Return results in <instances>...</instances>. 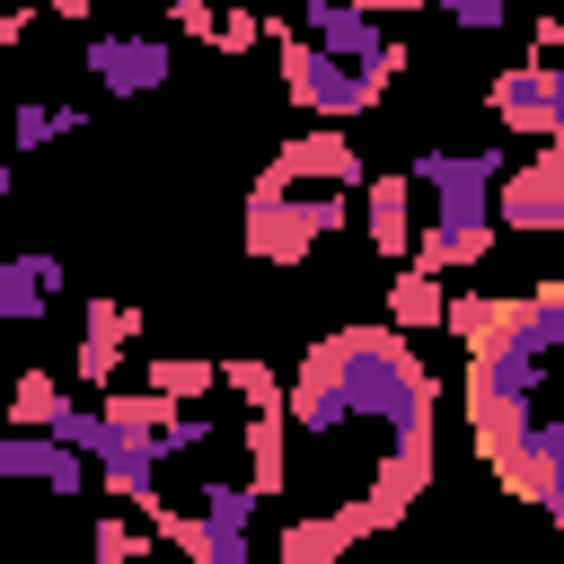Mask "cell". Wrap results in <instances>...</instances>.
<instances>
[{
  "instance_id": "cell-2",
  "label": "cell",
  "mask_w": 564,
  "mask_h": 564,
  "mask_svg": "<svg viewBox=\"0 0 564 564\" xmlns=\"http://www.w3.org/2000/svg\"><path fill=\"white\" fill-rule=\"evenodd\" d=\"M414 194L432 203L423 212V238H414V264L423 273H467V264H485L494 256V194H502V176H511V150L494 141V150H414Z\"/></svg>"
},
{
  "instance_id": "cell-15",
  "label": "cell",
  "mask_w": 564,
  "mask_h": 564,
  "mask_svg": "<svg viewBox=\"0 0 564 564\" xmlns=\"http://www.w3.org/2000/svg\"><path fill=\"white\" fill-rule=\"evenodd\" d=\"M220 388H229L247 414H282V379H273L256 352H229V361H220Z\"/></svg>"
},
{
  "instance_id": "cell-19",
  "label": "cell",
  "mask_w": 564,
  "mask_h": 564,
  "mask_svg": "<svg viewBox=\"0 0 564 564\" xmlns=\"http://www.w3.org/2000/svg\"><path fill=\"white\" fill-rule=\"evenodd\" d=\"M264 35H273V18H247V9H229L212 44H220V53H247V44H264Z\"/></svg>"
},
{
  "instance_id": "cell-3",
  "label": "cell",
  "mask_w": 564,
  "mask_h": 564,
  "mask_svg": "<svg viewBox=\"0 0 564 564\" xmlns=\"http://www.w3.org/2000/svg\"><path fill=\"white\" fill-rule=\"evenodd\" d=\"M256 511H264L256 485L203 476V485H185V502H167L150 529H159V546H176L185 564H256V538H247Z\"/></svg>"
},
{
  "instance_id": "cell-11",
  "label": "cell",
  "mask_w": 564,
  "mask_h": 564,
  "mask_svg": "<svg viewBox=\"0 0 564 564\" xmlns=\"http://www.w3.org/2000/svg\"><path fill=\"white\" fill-rule=\"evenodd\" d=\"M141 335V308H123V300H88V326H79V352H70V370L88 379V388H106L115 397V361H123V344Z\"/></svg>"
},
{
  "instance_id": "cell-13",
  "label": "cell",
  "mask_w": 564,
  "mask_h": 564,
  "mask_svg": "<svg viewBox=\"0 0 564 564\" xmlns=\"http://www.w3.org/2000/svg\"><path fill=\"white\" fill-rule=\"evenodd\" d=\"M141 388H159L167 405H194V397L220 388V361H212V352H150V361H141Z\"/></svg>"
},
{
  "instance_id": "cell-9",
  "label": "cell",
  "mask_w": 564,
  "mask_h": 564,
  "mask_svg": "<svg viewBox=\"0 0 564 564\" xmlns=\"http://www.w3.org/2000/svg\"><path fill=\"white\" fill-rule=\"evenodd\" d=\"M361 229H370V247H379L397 273L414 264V238H423V229H414V176H405V167H397V176H370V194H361Z\"/></svg>"
},
{
  "instance_id": "cell-16",
  "label": "cell",
  "mask_w": 564,
  "mask_h": 564,
  "mask_svg": "<svg viewBox=\"0 0 564 564\" xmlns=\"http://www.w3.org/2000/svg\"><path fill=\"white\" fill-rule=\"evenodd\" d=\"M62 405H70V397H62V379H53V370H26V379H18V397H9V423H18V432H53V414H62Z\"/></svg>"
},
{
  "instance_id": "cell-1",
  "label": "cell",
  "mask_w": 564,
  "mask_h": 564,
  "mask_svg": "<svg viewBox=\"0 0 564 564\" xmlns=\"http://www.w3.org/2000/svg\"><path fill=\"white\" fill-rule=\"evenodd\" d=\"M352 194H370V167L344 132H300L264 159L247 185V256L256 264H308L317 238L352 220Z\"/></svg>"
},
{
  "instance_id": "cell-5",
  "label": "cell",
  "mask_w": 564,
  "mask_h": 564,
  "mask_svg": "<svg viewBox=\"0 0 564 564\" xmlns=\"http://www.w3.org/2000/svg\"><path fill=\"white\" fill-rule=\"evenodd\" d=\"M291 26H300L317 53H335V62L370 70L379 88H397V70H405V44H397V35L379 26V9H361V0H352V9H344V0H308Z\"/></svg>"
},
{
  "instance_id": "cell-4",
  "label": "cell",
  "mask_w": 564,
  "mask_h": 564,
  "mask_svg": "<svg viewBox=\"0 0 564 564\" xmlns=\"http://www.w3.org/2000/svg\"><path fill=\"white\" fill-rule=\"evenodd\" d=\"M273 44H282V97H291L300 115H317V132H344V123H361V115L388 97L370 70L317 53V44H308L300 26H282V18H273Z\"/></svg>"
},
{
  "instance_id": "cell-6",
  "label": "cell",
  "mask_w": 564,
  "mask_h": 564,
  "mask_svg": "<svg viewBox=\"0 0 564 564\" xmlns=\"http://www.w3.org/2000/svg\"><path fill=\"white\" fill-rule=\"evenodd\" d=\"M494 220L520 229V238H555L564 229V141H538L529 159H511V176L494 194Z\"/></svg>"
},
{
  "instance_id": "cell-18",
  "label": "cell",
  "mask_w": 564,
  "mask_h": 564,
  "mask_svg": "<svg viewBox=\"0 0 564 564\" xmlns=\"http://www.w3.org/2000/svg\"><path fill=\"white\" fill-rule=\"evenodd\" d=\"M9 132H18V150H44V141H62V106H35V97H26V106L9 115Z\"/></svg>"
},
{
  "instance_id": "cell-17",
  "label": "cell",
  "mask_w": 564,
  "mask_h": 564,
  "mask_svg": "<svg viewBox=\"0 0 564 564\" xmlns=\"http://www.w3.org/2000/svg\"><path fill=\"white\" fill-rule=\"evenodd\" d=\"M441 18H449L458 35H502V26H511V9H502V0H449Z\"/></svg>"
},
{
  "instance_id": "cell-12",
  "label": "cell",
  "mask_w": 564,
  "mask_h": 564,
  "mask_svg": "<svg viewBox=\"0 0 564 564\" xmlns=\"http://www.w3.org/2000/svg\"><path fill=\"white\" fill-rule=\"evenodd\" d=\"M388 326H397V335H432V326H449V291H441V273L405 264V273L388 282Z\"/></svg>"
},
{
  "instance_id": "cell-7",
  "label": "cell",
  "mask_w": 564,
  "mask_h": 564,
  "mask_svg": "<svg viewBox=\"0 0 564 564\" xmlns=\"http://www.w3.org/2000/svg\"><path fill=\"white\" fill-rule=\"evenodd\" d=\"M88 70L106 97H150V88H167L176 53H167V35H88Z\"/></svg>"
},
{
  "instance_id": "cell-8",
  "label": "cell",
  "mask_w": 564,
  "mask_h": 564,
  "mask_svg": "<svg viewBox=\"0 0 564 564\" xmlns=\"http://www.w3.org/2000/svg\"><path fill=\"white\" fill-rule=\"evenodd\" d=\"M0 476H9V485H44V494H62V502H79V494L97 485V467H88L79 449H62L53 432H9V441H0Z\"/></svg>"
},
{
  "instance_id": "cell-14",
  "label": "cell",
  "mask_w": 564,
  "mask_h": 564,
  "mask_svg": "<svg viewBox=\"0 0 564 564\" xmlns=\"http://www.w3.org/2000/svg\"><path fill=\"white\" fill-rule=\"evenodd\" d=\"M150 520H132V511H106L97 529H88V564H150Z\"/></svg>"
},
{
  "instance_id": "cell-10",
  "label": "cell",
  "mask_w": 564,
  "mask_h": 564,
  "mask_svg": "<svg viewBox=\"0 0 564 564\" xmlns=\"http://www.w3.org/2000/svg\"><path fill=\"white\" fill-rule=\"evenodd\" d=\"M62 291H70V264H62V256H44V247L9 256V264H0V326H35Z\"/></svg>"
},
{
  "instance_id": "cell-20",
  "label": "cell",
  "mask_w": 564,
  "mask_h": 564,
  "mask_svg": "<svg viewBox=\"0 0 564 564\" xmlns=\"http://www.w3.org/2000/svg\"><path fill=\"white\" fill-rule=\"evenodd\" d=\"M167 26H176V35H220V9H203V0H176V9H167Z\"/></svg>"
}]
</instances>
